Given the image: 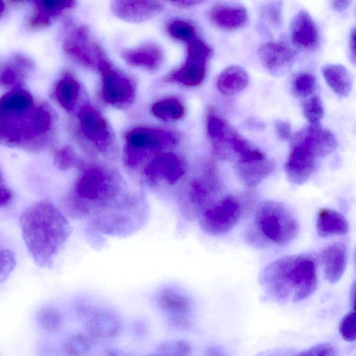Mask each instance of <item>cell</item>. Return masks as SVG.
<instances>
[{
    "mask_svg": "<svg viewBox=\"0 0 356 356\" xmlns=\"http://www.w3.org/2000/svg\"><path fill=\"white\" fill-rule=\"evenodd\" d=\"M63 200L66 214L87 220L93 227L113 213L129 205L140 190H131L123 175L106 163L86 161Z\"/></svg>",
    "mask_w": 356,
    "mask_h": 356,
    "instance_id": "cell-1",
    "label": "cell"
},
{
    "mask_svg": "<svg viewBox=\"0 0 356 356\" xmlns=\"http://www.w3.org/2000/svg\"><path fill=\"white\" fill-rule=\"evenodd\" d=\"M23 240L35 264L49 268L72 232L65 215L48 200L27 207L19 218Z\"/></svg>",
    "mask_w": 356,
    "mask_h": 356,
    "instance_id": "cell-2",
    "label": "cell"
},
{
    "mask_svg": "<svg viewBox=\"0 0 356 356\" xmlns=\"http://www.w3.org/2000/svg\"><path fill=\"white\" fill-rule=\"evenodd\" d=\"M259 280L273 300L282 302L305 300L317 288L316 259L308 254L278 258L261 270Z\"/></svg>",
    "mask_w": 356,
    "mask_h": 356,
    "instance_id": "cell-3",
    "label": "cell"
},
{
    "mask_svg": "<svg viewBox=\"0 0 356 356\" xmlns=\"http://www.w3.org/2000/svg\"><path fill=\"white\" fill-rule=\"evenodd\" d=\"M220 187L219 175L213 163L207 162L193 171L190 170L173 198L179 215L185 220L197 219L217 200Z\"/></svg>",
    "mask_w": 356,
    "mask_h": 356,
    "instance_id": "cell-4",
    "label": "cell"
},
{
    "mask_svg": "<svg viewBox=\"0 0 356 356\" xmlns=\"http://www.w3.org/2000/svg\"><path fill=\"white\" fill-rule=\"evenodd\" d=\"M190 170L187 160L182 155L171 151L163 152L143 166L135 181L140 188L173 199Z\"/></svg>",
    "mask_w": 356,
    "mask_h": 356,
    "instance_id": "cell-5",
    "label": "cell"
},
{
    "mask_svg": "<svg viewBox=\"0 0 356 356\" xmlns=\"http://www.w3.org/2000/svg\"><path fill=\"white\" fill-rule=\"evenodd\" d=\"M177 144L172 133L149 127H136L125 135L123 165L134 181L143 166L155 155Z\"/></svg>",
    "mask_w": 356,
    "mask_h": 356,
    "instance_id": "cell-6",
    "label": "cell"
},
{
    "mask_svg": "<svg viewBox=\"0 0 356 356\" xmlns=\"http://www.w3.org/2000/svg\"><path fill=\"white\" fill-rule=\"evenodd\" d=\"M253 225L258 239L281 247L292 242L299 232V224L292 211L275 200H266L258 205Z\"/></svg>",
    "mask_w": 356,
    "mask_h": 356,
    "instance_id": "cell-7",
    "label": "cell"
},
{
    "mask_svg": "<svg viewBox=\"0 0 356 356\" xmlns=\"http://www.w3.org/2000/svg\"><path fill=\"white\" fill-rule=\"evenodd\" d=\"M243 213L242 204L234 195L216 200L200 215L198 224L206 234L217 236L229 232L238 223Z\"/></svg>",
    "mask_w": 356,
    "mask_h": 356,
    "instance_id": "cell-8",
    "label": "cell"
},
{
    "mask_svg": "<svg viewBox=\"0 0 356 356\" xmlns=\"http://www.w3.org/2000/svg\"><path fill=\"white\" fill-rule=\"evenodd\" d=\"M286 158L284 170L288 180L295 185L305 184L315 171L318 161L323 158L307 139L295 134Z\"/></svg>",
    "mask_w": 356,
    "mask_h": 356,
    "instance_id": "cell-9",
    "label": "cell"
},
{
    "mask_svg": "<svg viewBox=\"0 0 356 356\" xmlns=\"http://www.w3.org/2000/svg\"><path fill=\"white\" fill-rule=\"evenodd\" d=\"M211 55V47L196 37L187 42V58L184 64L172 74L170 79L187 86L201 83L205 76L207 59Z\"/></svg>",
    "mask_w": 356,
    "mask_h": 356,
    "instance_id": "cell-10",
    "label": "cell"
},
{
    "mask_svg": "<svg viewBox=\"0 0 356 356\" xmlns=\"http://www.w3.org/2000/svg\"><path fill=\"white\" fill-rule=\"evenodd\" d=\"M97 67L102 77L103 99L115 106L129 103L134 95L130 80L115 70L107 60H99Z\"/></svg>",
    "mask_w": 356,
    "mask_h": 356,
    "instance_id": "cell-11",
    "label": "cell"
},
{
    "mask_svg": "<svg viewBox=\"0 0 356 356\" xmlns=\"http://www.w3.org/2000/svg\"><path fill=\"white\" fill-rule=\"evenodd\" d=\"M81 131L102 155L111 154V136L105 119L91 105L86 104L79 113Z\"/></svg>",
    "mask_w": 356,
    "mask_h": 356,
    "instance_id": "cell-12",
    "label": "cell"
},
{
    "mask_svg": "<svg viewBox=\"0 0 356 356\" xmlns=\"http://www.w3.org/2000/svg\"><path fill=\"white\" fill-rule=\"evenodd\" d=\"M257 55L262 65L273 74H278L288 68L296 57L295 51L286 44L274 42L261 45Z\"/></svg>",
    "mask_w": 356,
    "mask_h": 356,
    "instance_id": "cell-13",
    "label": "cell"
},
{
    "mask_svg": "<svg viewBox=\"0 0 356 356\" xmlns=\"http://www.w3.org/2000/svg\"><path fill=\"white\" fill-rule=\"evenodd\" d=\"M321 262L325 280L332 284L342 277L348 263V248L345 243H332L321 252Z\"/></svg>",
    "mask_w": 356,
    "mask_h": 356,
    "instance_id": "cell-14",
    "label": "cell"
},
{
    "mask_svg": "<svg viewBox=\"0 0 356 356\" xmlns=\"http://www.w3.org/2000/svg\"><path fill=\"white\" fill-rule=\"evenodd\" d=\"M111 7L119 18L127 22H140L158 14L163 5L155 1H114Z\"/></svg>",
    "mask_w": 356,
    "mask_h": 356,
    "instance_id": "cell-15",
    "label": "cell"
},
{
    "mask_svg": "<svg viewBox=\"0 0 356 356\" xmlns=\"http://www.w3.org/2000/svg\"><path fill=\"white\" fill-rule=\"evenodd\" d=\"M273 160L264 156L253 161L236 163V174L248 188H254L270 176L275 169Z\"/></svg>",
    "mask_w": 356,
    "mask_h": 356,
    "instance_id": "cell-16",
    "label": "cell"
},
{
    "mask_svg": "<svg viewBox=\"0 0 356 356\" xmlns=\"http://www.w3.org/2000/svg\"><path fill=\"white\" fill-rule=\"evenodd\" d=\"M291 36L292 42L299 47L312 49L317 47L318 31L308 13L300 11L296 15L291 24Z\"/></svg>",
    "mask_w": 356,
    "mask_h": 356,
    "instance_id": "cell-17",
    "label": "cell"
},
{
    "mask_svg": "<svg viewBox=\"0 0 356 356\" xmlns=\"http://www.w3.org/2000/svg\"><path fill=\"white\" fill-rule=\"evenodd\" d=\"M211 21L224 30H235L243 26L248 21L245 7L238 4L221 3L213 6L209 12Z\"/></svg>",
    "mask_w": 356,
    "mask_h": 356,
    "instance_id": "cell-18",
    "label": "cell"
},
{
    "mask_svg": "<svg viewBox=\"0 0 356 356\" xmlns=\"http://www.w3.org/2000/svg\"><path fill=\"white\" fill-rule=\"evenodd\" d=\"M87 327L91 337L102 339L114 338L121 330L118 317L113 312L103 309L94 311L90 314Z\"/></svg>",
    "mask_w": 356,
    "mask_h": 356,
    "instance_id": "cell-19",
    "label": "cell"
},
{
    "mask_svg": "<svg viewBox=\"0 0 356 356\" xmlns=\"http://www.w3.org/2000/svg\"><path fill=\"white\" fill-rule=\"evenodd\" d=\"M156 302L160 309L172 317H184L191 309V301L188 296L172 286L160 290Z\"/></svg>",
    "mask_w": 356,
    "mask_h": 356,
    "instance_id": "cell-20",
    "label": "cell"
},
{
    "mask_svg": "<svg viewBox=\"0 0 356 356\" xmlns=\"http://www.w3.org/2000/svg\"><path fill=\"white\" fill-rule=\"evenodd\" d=\"M316 227L322 238L346 235L349 225L345 216L335 210L322 208L316 215Z\"/></svg>",
    "mask_w": 356,
    "mask_h": 356,
    "instance_id": "cell-21",
    "label": "cell"
},
{
    "mask_svg": "<svg viewBox=\"0 0 356 356\" xmlns=\"http://www.w3.org/2000/svg\"><path fill=\"white\" fill-rule=\"evenodd\" d=\"M122 57L130 65L154 70L162 62L163 54L158 46L147 44L136 49L124 50L122 53Z\"/></svg>",
    "mask_w": 356,
    "mask_h": 356,
    "instance_id": "cell-22",
    "label": "cell"
},
{
    "mask_svg": "<svg viewBox=\"0 0 356 356\" xmlns=\"http://www.w3.org/2000/svg\"><path fill=\"white\" fill-rule=\"evenodd\" d=\"M249 83V76L241 67L232 65L226 67L219 74L216 86L224 95H234L243 90Z\"/></svg>",
    "mask_w": 356,
    "mask_h": 356,
    "instance_id": "cell-23",
    "label": "cell"
},
{
    "mask_svg": "<svg viewBox=\"0 0 356 356\" xmlns=\"http://www.w3.org/2000/svg\"><path fill=\"white\" fill-rule=\"evenodd\" d=\"M322 74L327 85L337 95L346 97L349 95L353 81L346 67L339 64H327L323 67Z\"/></svg>",
    "mask_w": 356,
    "mask_h": 356,
    "instance_id": "cell-24",
    "label": "cell"
},
{
    "mask_svg": "<svg viewBox=\"0 0 356 356\" xmlns=\"http://www.w3.org/2000/svg\"><path fill=\"white\" fill-rule=\"evenodd\" d=\"M94 341L90 334L74 333L65 342L64 350L67 356H87L92 350Z\"/></svg>",
    "mask_w": 356,
    "mask_h": 356,
    "instance_id": "cell-25",
    "label": "cell"
},
{
    "mask_svg": "<svg viewBox=\"0 0 356 356\" xmlns=\"http://www.w3.org/2000/svg\"><path fill=\"white\" fill-rule=\"evenodd\" d=\"M79 84L74 79L66 76L56 86V98L65 108L71 110L79 96Z\"/></svg>",
    "mask_w": 356,
    "mask_h": 356,
    "instance_id": "cell-26",
    "label": "cell"
},
{
    "mask_svg": "<svg viewBox=\"0 0 356 356\" xmlns=\"http://www.w3.org/2000/svg\"><path fill=\"white\" fill-rule=\"evenodd\" d=\"M151 111L156 117L165 120H175L181 118L184 114V107L175 98H168L154 103Z\"/></svg>",
    "mask_w": 356,
    "mask_h": 356,
    "instance_id": "cell-27",
    "label": "cell"
},
{
    "mask_svg": "<svg viewBox=\"0 0 356 356\" xmlns=\"http://www.w3.org/2000/svg\"><path fill=\"white\" fill-rule=\"evenodd\" d=\"M31 103V97L26 92L15 91L6 95L0 99V111H24Z\"/></svg>",
    "mask_w": 356,
    "mask_h": 356,
    "instance_id": "cell-28",
    "label": "cell"
},
{
    "mask_svg": "<svg viewBox=\"0 0 356 356\" xmlns=\"http://www.w3.org/2000/svg\"><path fill=\"white\" fill-rule=\"evenodd\" d=\"M86 161L80 158L70 147L58 150L54 156V164L61 171L81 168Z\"/></svg>",
    "mask_w": 356,
    "mask_h": 356,
    "instance_id": "cell-29",
    "label": "cell"
},
{
    "mask_svg": "<svg viewBox=\"0 0 356 356\" xmlns=\"http://www.w3.org/2000/svg\"><path fill=\"white\" fill-rule=\"evenodd\" d=\"M316 86V78L309 72H300L296 74L292 82V89L294 94L300 97H305L312 95L315 90Z\"/></svg>",
    "mask_w": 356,
    "mask_h": 356,
    "instance_id": "cell-30",
    "label": "cell"
},
{
    "mask_svg": "<svg viewBox=\"0 0 356 356\" xmlns=\"http://www.w3.org/2000/svg\"><path fill=\"white\" fill-rule=\"evenodd\" d=\"M305 118L310 125H320L321 119L324 115L323 103L318 96H313L307 100L302 106Z\"/></svg>",
    "mask_w": 356,
    "mask_h": 356,
    "instance_id": "cell-31",
    "label": "cell"
},
{
    "mask_svg": "<svg viewBox=\"0 0 356 356\" xmlns=\"http://www.w3.org/2000/svg\"><path fill=\"white\" fill-rule=\"evenodd\" d=\"M191 346L183 340H169L161 343L157 349L159 356H190Z\"/></svg>",
    "mask_w": 356,
    "mask_h": 356,
    "instance_id": "cell-32",
    "label": "cell"
},
{
    "mask_svg": "<svg viewBox=\"0 0 356 356\" xmlns=\"http://www.w3.org/2000/svg\"><path fill=\"white\" fill-rule=\"evenodd\" d=\"M39 321L42 327L50 332H57L63 325L61 314L54 308H45L41 311Z\"/></svg>",
    "mask_w": 356,
    "mask_h": 356,
    "instance_id": "cell-33",
    "label": "cell"
},
{
    "mask_svg": "<svg viewBox=\"0 0 356 356\" xmlns=\"http://www.w3.org/2000/svg\"><path fill=\"white\" fill-rule=\"evenodd\" d=\"M168 32L174 38L187 42L195 37L194 26L191 23L183 20H175L170 23Z\"/></svg>",
    "mask_w": 356,
    "mask_h": 356,
    "instance_id": "cell-34",
    "label": "cell"
},
{
    "mask_svg": "<svg viewBox=\"0 0 356 356\" xmlns=\"http://www.w3.org/2000/svg\"><path fill=\"white\" fill-rule=\"evenodd\" d=\"M339 331L343 340L352 342L356 338V314L355 310L349 312L341 319Z\"/></svg>",
    "mask_w": 356,
    "mask_h": 356,
    "instance_id": "cell-35",
    "label": "cell"
},
{
    "mask_svg": "<svg viewBox=\"0 0 356 356\" xmlns=\"http://www.w3.org/2000/svg\"><path fill=\"white\" fill-rule=\"evenodd\" d=\"M229 127L230 125L224 119L213 114L209 115L207 129L211 142L221 138Z\"/></svg>",
    "mask_w": 356,
    "mask_h": 356,
    "instance_id": "cell-36",
    "label": "cell"
},
{
    "mask_svg": "<svg viewBox=\"0 0 356 356\" xmlns=\"http://www.w3.org/2000/svg\"><path fill=\"white\" fill-rule=\"evenodd\" d=\"M16 266L14 252L9 249L0 250V283L5 281Z\"/></svg>",
    "mask_w": 356,
    "mask_h": 356,
    "instance_id": "cell-37",
    "label": "cell"
},
{
    "mask_svg": "<svg viewBox=\"0 0 356 356\" xmlns=\"http://www.w3.org/2000/svg\"><path fill=\"white\" fill-rule=\"evenodd\" d=\"M296 356H337L334 347L329 343L316 345L302 351Z\"/></svg>",
    "mask_w": 356,
    "mask_h": 356,
    "instance_id": "cell-38",
    "label": "cell"
},
{
    "mask_svg": "<svg viewBox=\"0 0 356 356\" xmlns=\"http://www.w3.org/2000/svg\"><path fill=\"white\" fill-rule=\"evenodd\" d=\"M266 19L273 24H280L282 22V5L280 2H273L264 8Z\"/></svg>",
    "mask_w": 356,
    "mask_h": 356,
    "instance_id": "cell-39",
    "label": "cell"
},
{
    "mask_svg": "<svg viewBox=\"0 0 356 356\" xmlns=\"http://www.w3.org/2000/svg\"><path fill=\"white\" fill-rule=\"evenodd\" d=\"M72 3L69 1H42L40 2L42 10L51 13L68 8Z\"/></svg>",
    "mask_w": 356,
    "mask_h": 356,
    "instance_id": "cell-40",
    "label": "cell"
},
{
    "mask_svg": "<svg viewBox=\"0 0 356 356\" xmlns=\"http://www.w3.org/2000/svg\"><path fill=\"white\" fill-rule=\"evenodd\" d=\"M275 129L278 137L283 140H291L292 137L291 127L289 122L278 120L275 122Z\"/></svg>",
    "mask_w": 356,
    "mask_h": 356,
    "instance_id": "cell-41",
    "label": "cell"
},
{
    "mask_svg": "<svg viewBox=\"0 0 356 356\" xmlns=\"http://www.w3.org/2000/svg\"><path fill=\"white\" fill-rule=\"evenodd\" d=\"M13 194L10 189L4 184L0 174V207L8 205L12 200Z\"/></svg>",
    "mask_w": 356,
    "mask_h": 356,
    "instance_id": "cell-42",
    "label": "cell"
},
{
    "mask_svg": "<svg viewBox=\"0 0 356 356\" xmlns=\"http://www.w3.org/2000/svg\"><path fill=\"white\" fill-rule=\"evenodd\" d=\"M355 28L350 33V38H349V49L350 52V55L353 58V60L355 61Z\"/></svg>",
    "mask_w": 356,
    "mask_h": 356,
    "instance_id": "cell-43",
    "label": "cell"
},
{
    "mask_svg": "<svg viewBox=\"0 0 356 356\" xmlns=\"http://www.w3.org/2000/svg\"><path fill=\"white\" fill-rule=\"evenodd\" d=\"M350 1L348 0H337L332 2V8L336 10H343L349 6Z\"/></svg>",
    "mask_w": 356,
    "mask_h": 356,
    "instance_id": "cell-44",
    "label": "cell"
},
{
    "mask_svg": "<svg viewBox=\"0 0 356 356\" xmlns=\"http://www.w3.org/2000/svg\"><path fill=\"white\" fill-rule=\"evenodd\" d=\"M104 356H131L130 354L119 349H109L105 353Z\"/></svg>",
    "mask_w": 356,
    "mask_h": 356,
    "instance_id": "cell-45",
    "label": "cell"
},
{
    "mask_svg": "<svg viewBox=\"0 0 356 356\" xmlns=\"http://www.w3.org/2000/svg\"><path fill=\"white\" fill-rule=\"evenodd\" d=\"M175 4L181 5L180 6H193L199 3H201V1H175L174 2Z\"/></svg>",
    "mask_w": 356,
    "mask_h": 356,
    "instance_id": "cell-46",
    "label": "cell"
},
{
    "mask_svg": "<svg viewBox=\"0 0 356 356\" xmlns=\"http://www.w3.org/2000/svg\"><path fill=\"white\" fill-rule=\"evenodd\" d=\"M3 4L1 1H0V13L3 11Z\"/></svg>",
    "mask_w": 356,
    "mask_h": 356,
    "instance_id": "cell-47",
    "label": "cell"
},
{
    "mask_svg": "<svg viewBox=\"0 0 356 356\" xmlns=\"http://www.w3.org/2000/svg\"><path fill=\"white\" fill-rule=\"evenodd\" d=\"M149 356H159V355H158L157 354H156V355H149Z\"/></svg>",
    "mask_w": 356,
    "mask_h": 356,
    "instance_id": "cell-48",
    "label": "cell"
}]
</instances>
